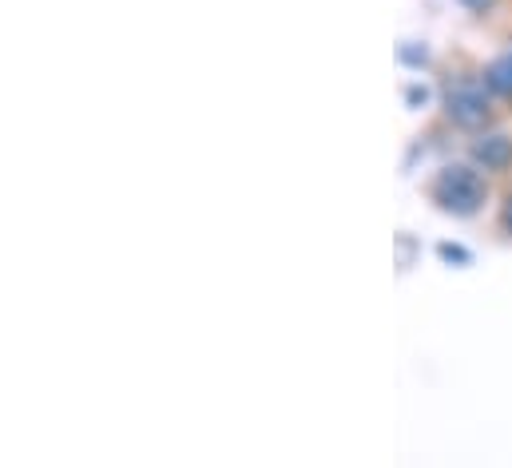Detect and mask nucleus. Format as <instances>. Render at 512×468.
<instances>
[{
    "label": "nucleus",
    "instance_id": "obj_1",
    "mask_svg": "<svg viewBox=\"0 0 512 468\" xmlns=\"http://www.w3.org/2000/svg\"><path fill=\"white\" fill-rule=\"evenodd\" d=\"M489 80L473 76V72H457L445 80L441 88V108H445V119L465 127V131H477L485 127L489 116H493V100H489Z\"/></svg>",
    "mask_w": 512,
    "mask_h": 468
},
{
    "label": "nucleus",
    "instance_id": "obj_2",
    "mask_svg": "<svg viewBox=\"0 0 512 468\" xmlns=\"http://www.w3.org/2000/svg\"><path fill=\"white\" fill-rule=\"evenodd\" d=\"M485 195H489V183L481 179L477 167H465V163H453L433 179V203L457 219L477 215L485 207Z\"/></svg>",
    "mask_w": 512,
    "mask_h": 468
},
{
    "label": "nucleus",
    "instance_id": "obj_3",
    "mask_svg": "<svg viewBox=\"0 0 512 468\" xmlns=\"http://www.w3.org/2000/svg\"><path fill=\"white\" fill-rule=\"evenodd\" d=\"M473 163L485 171H505L512 163V143L509 135H481L473 143Z\"/></svg>",
    "mask_w": 512,
    "mask_h": 468
},
{
    "label": "nucleus",
    "instance_id": "obj_4",
    "mask_svg": "<svg viewBox=\"0 0 512 468\" xmlns=\"http://www.w3.org/2000/svg\"><path fill=\"white\" fill-rule=\"evenodd\" d=\"M485 80H489V88H493L497 96L512 100V48H509V52H501V56H497V60L489 64Z\"/></svg>",
    "mask_w": 512,
    "mask_h": 468
},
{
    "label": "nucleus",
    "instance_id": "obj_5",
    "mask_svg": "<svg viewBox=\"0 0 512 468\" xmlns=\"http://www.w3.org/2000/svg\"><path fill=\"white\" fill-rule=\"evenodd\" d=\"M457 4H465L469 12H489V8L497 4V0H457Z\"/></svg>",
    "mask_w": 512,
    "mask_h": 468
},
{
    "label": "nucleus",
    "instance_id": "obj_6",
    "mask_svg": "<svg viewBox=\"0 0 512 468\" xmlns=\"http://www.w3.org/2000/svg\"><path fill=\"white\" fill-rule=\"evenodd\" d=\"M501 223H505V231L512 234V195H509V203H505V211H501Z\"/></svg>",
    "mask_w": 512,
    "mask_h": 468
}]
</instances>
